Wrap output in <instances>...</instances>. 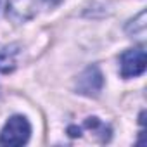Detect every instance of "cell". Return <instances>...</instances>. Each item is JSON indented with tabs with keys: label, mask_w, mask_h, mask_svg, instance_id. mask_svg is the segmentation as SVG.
<instances>
[{
	"label": "cell",
	"mask_w": 147,
	"mask_h": 147,
	"mask_svg": "<svg viewBox=\"0 0 147 147\" xmlns=\"http://www.w3.org/2000/svg\"><path fill=\"white\" fill-rule=\"evenodd\" d=\"M18 47L16 45H9L5 49L0 50V73H4V75H7V73H12L18 66Z\"/></svg>",
	"instance_id": "obj_5"
},
{
	"label": "cell",
	"mask_w": 147,
	"mask_h": 147,
	"mask_svg": "<svg viewBox=\"0 0 147 147\" xmlns=\"http://www.w3.org/2000/svg\"><path fill=\"white\" fill-rule=\"evenodd\" d=\"M67 131H69L71 137H80L82 135V128H78V126H69Z\"/></svg>",
	"instance_id": "obj_7"
},
{
	"label": "cell",
	"mask_w": 147,
	"mask_h": 147,
	"mask_svg": "<svg viewBox=\"0 0 147 147\" xmlns=\"http://www.w3.org/2000/svg\"><path fill=\"white\" fill-rule=\"evenodd\" d=\"M145 71V50L144 47L128 49L119 55V75L123 78H135Z\"/></svg>",
	"instance_id": "obj_2"
},
{
	"label": "cell",
	"mask_w": 147,
	"mask_h": 147,
	"mask_svg": "<svg viewBox=\"0 0 147 147\" xmlns=\"http://www.w3.org/2000/svg\"><path fill=\"white\" fill-rule=\"evenodd\" d=\"M104 80H102V73L97 66H88L82 75L78 76L76 82V90L82 95L87 97H97L102 90Z\"/></svg>",
	"instance_id": "obj_3"
},
{
	"label": "cell",
	"mask_w": 147,
	"mask_h": 147,
	"mask_svg": "<svg viewBox=\"0 0 147 147\" xmlns=\"http://www.w3.org/2000/svg\"><path fill=\"white\" fill-rule=\"evenodd\" d=\"M144 19H145V12H140L138 18H137V21H135V23H137V28H135V30H130L128 35L142 38V36L145 35V23H144Z\"/></svg>",
	"instance_id": "obj_6"
},
{
	"label": "cell",
	"mask_w": 147,
	"mask_h": 147,
	"mask_svg": "<svg viewBox=\"0 0 147 147\" xmlns=\"http://www.w3.org/2000/svg\"><path fill=\"white\" fill-rule=\"evenodd\" d=\"M30 135H31L30 121L24 116L16 114L7 119V123L0 131V145H24L30 140Z\"/></svg>",
	"instance_id": "obj_1"
},
{
	"label": "cell",
	"mask_w": 147,
	"mask_h": 147,
	"mask_svg": "<svg viewBox=\"0 0 147 147\" xmlns=\"http://www.w3.org/2000/svg\"><path fill=\"white\" fill-rule=\"evenodd\" d=\"M45 0H7V16L16 23L31 19Z\"/></svg>",
	"instance_id": "obj_4"
}]
</instances>
